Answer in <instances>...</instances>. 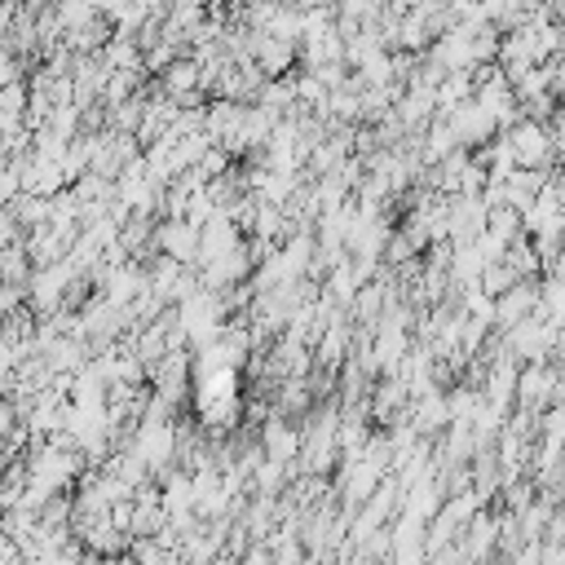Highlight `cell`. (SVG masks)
Returning <instances> with one entry per match:
<instances>
[{"label":"cell","instance_id":"cell-1","mask_svg":"<svg viewBox=\"0 0 565 565\" xmlns=\"http://www.w3.org/2000/svg\"><path fill=\"white\" fill-rule=\"evenodd\" d=\"M508 141H512V154H516L521 168H543V163L552 159V150H556L552 132H547L539 119H521V124H512Z\"/></svg>","mask_w":565,"mask_h":565},{"label":"cell","instance_id":"cell-3","mask_svg":"<svg viewBox=\"0 0 565 565\" xmlns=\"http://www.w3.org/2000/svg\"><path fill=\"white\" fill-rule=\"evenodd\" d=\"M296 455H300V433L287 428L282 419H269V424H265V459L287 463V459H296Z\"/></svg>","mask_w":565,"mask_h":565},{"label":"cell","instance_id":"cell-6","mask_svg":"<svg viewBox=\"0 0 565 565\" xmlns=\"http://www.w3.org/2000/svg\"><path fill=\"white\" fill-rule=\"evenodd\" d=\"M402 402H406V393H402V384H384V388L375 393V411H380V415H393V411H397Z\"/></svg>","mask_w":565,"mask_h":565},{"label":"cell","instance_id":"cell-5","mask_svg":"<svg viewBox=\"0 0 565 565\" xmlns=\"http://www.w3.org/2000/svg\"><path fill=\"white\" fill-rule=\"evenodd\" d=\"M552 384H556V380H552V371H547V366H539V362H534V366H530V371L516 380L521 402H543V393H547Z\"/></svg>","mask_w":565,"mask_h":565},{"label":"cell","instance_id":"cell-4","mask_svg":"<svg viewBox=\"0 0 565 565\" xmlns=\"http://www.w3.org/2000/svg\"><path fill=\"white\" fill-rule=\"evenodd\" d=\"M203 84V71H199V62H168V71H163V88L168 93H194Z\"/></svg>","mask_w":565,"mask_h":565},{"label":"cell","instance_id":"cell-7","mask_svg":"<svg viewBox=\"0 0 565 565\" xmlns=\"http://www.w3.org/2000/svg\"><path fill=\"white\" fill-rule=\"evenodd\" d=\"M561 53H565V26H561Z\"/></svg>","mask_w":565,"mask_h":565},{"label":"cell","instance_id":"cell-2","mask_svg":"<svg viewBox=\"0 0 565 565\" xmlns=\"http://www.w3.org/2000/svg\"><path fill=\"white\" fill-rule=\"evenodd\" d=\"M534 305H539V287H530V278H516L508 291H499V296H494V322L516 327V322H521V313H530Z\"/></svg>","mask_w":565,"mask_h":565}]
</instances>
